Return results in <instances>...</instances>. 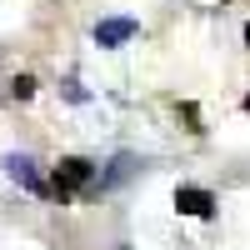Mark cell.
Returning <instances> with one entry per match:
<instances>
[{
  "label": "cell",
  "mask_w": 250,
  "mask_h": 250,
  "mask_svg": "<svg viewBox=\"0 0 250 250\" xmlns=\"http://www.w3.org/2000/svg\"><path fill=\"white\" fill-rule=\"evenodd\" d=\"M90 180H95V170H90V160H80V155H70V160H60V170H55V190H60V200H70L75 190H85Z\"/></svg>",
  "instance_id": "cell-1"
},
{
  "label": "cell",
  "mask_w": 250,
  "mask_h": 250,
  "mask_svg": "<svg viewBox=\"0 0 250 250\" xmlns=\"http://www.w3.org/2000/svg\"><path fill=\"white\" fill-rule=\"evenodd\" d=\"M5 175H10L15 185H25L30 195H45V180H40V170H35V160H30V155H20V150L5 155Z\"/></svg>",
  "instance_id": "cell-2"
},
{
  "label": "cell",
  "mask_w": 250,
  "mask_h": 250,
  "mask_svg": "<svg viewBox=\"0 0 250 250\" xmlns=\"http://www.w3.org/2000/svg\"><path fill=\"white\" fill-rule=\"evenodd\" d=\"M175 210H180V215H200V220H205V215L215 210V195H210V190H200V185H180V190H175Z\"/></svg>",
  "instance_id": "cell-3"
},
{
  "label": "cell",
  "mask_w": 250,
  "mask_h": 250,
  "mask_svg": "<svg viewBox=\"0 0 250 250\" xmlns=\"http://www.w3.org/2000/svg\"><path fill=\"white\" fill-rule=\"evenodd\" d=\"M135 20H125V15H115V20H100L95 25V45H105V50H115V45H125V40H135Z\"/></svg>",
  "instance_id": "cell-4"
},
{
  "label": "cell",
  "mask_w": 250,
  "mask_h": 250,
  "mask_svg": "<svg viewBox=\"0 0 250 250\" xmlns=\"http://www.w3.org/2000/svg\"><path fill=\"white\" fill-rule=\"evenodd\" d=\"M135 165H140V160H135V155H120V160H115V165H110V175H100V185H120V180H125V175H135Z\"/></svg>",
  "instance_id": "cell-5"
},
{
  "label": "cell",
  "mask_w": 250,
  "mask_h": 250,
  "mask_svg": "<svg viewBox=\"0 0 250 250\" xmlns=\"http://www.w3.org/2000/svg\"><path fill=\"white\" fill-rule=\"evenodd\" d=\"M35 95V80L30 75H15V100H30Z\"/></svg>",
  "instance_id": "cell-6"
},
{
  "label": "cell",
  "mask_w": 250,
  "mask_h": 250,
  "mask_svg": "<svg viewBox=\"0 0 250 250\" xmlns=\"http://www.w3.org/2000/svg\"><path fill=\"white\" fill-rule=\"evenodd\" d=\"M245 40H250V25H245Z\"/></svg>",
  "instance_id": "cell-7"
}]
</instances>
